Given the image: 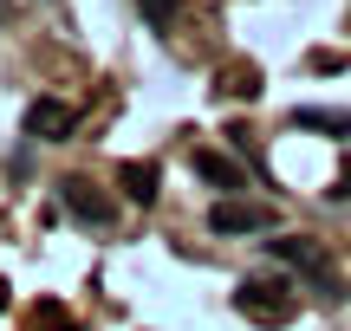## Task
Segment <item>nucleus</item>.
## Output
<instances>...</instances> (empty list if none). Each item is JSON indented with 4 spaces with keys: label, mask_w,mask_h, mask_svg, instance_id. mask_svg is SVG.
Returning <instances> with one entry per match:
<instances>
[{
    "label": "nucleus",
    "mask_w": 351,
    "mask_h": 331,
    "mask_svg": "<svg viewBox=\"0 0 351 331\" xmlns=\"http://www.w3.org/2000/svg\"><path fill=\"white\" fill-rule=\"evenodd\" d=\"M234 312H241V319H254V325H287L293 312H300V299H293L287 280H274V273H254V280L234 286Z\"/></svg>",
    "instance_id": "f257e3e1"
},
{
    "label": "nucleus",
    "mask_w": 351,
    "mask_h": 331,
    "mask_svg": "<svg viewBox=\"0 0 351 331\" xmlns=\"http://www.w3.org/2000/svg\"><path fill=\"white\" fill-rule=\"evenodd\" d=\"M267 254H274V260H287L293 273H306L319 299H345V286H339V273H332V260L319 254L313 241H267Z\"/></svg>",
    "instance_id": "f03ea898"
},
{
    "label": "nucleus",
    "mask_w": 351,
    "mask_h": 331,
    "mask_svg": "<svg viewBox=\"0 0 351 331\" xmlns=\"http://www.w3.org/2000/svg\"><path fill=\"white\" fill-rule=\"evenodd\" d=\"M59 208L78 221V228H111V221H117L111 195H104V189H91L85 176H65V182H59Z\"/></svg>",
    "instance_id": "7ed1b4c3"
},
{
    "label": "nucleus",
    "mask_w": 351,
    "mask_h": 331,
    "mask_svg": "<svg viewBox=\"0 0 351 331\" xmlns=\"http://www.w3.org/2000/svg\"><path fill=\"white\" fill-rule=\"evenodd\" d=\"M72 130H78L72 104H59V98H33V104H26V137H33V143H65Z\"/></svg>",
    "instance_id": "20e7f679"
},
{
    "label": "nucleus",
    "mask_w": 351,
    "mask_h": 331,
    "mask_svg": "<svg viewBox=\"0 0 351 331\" xmlns=\"http://www.w3.org/2000/svg\"><path fill=\"white\" fill-rule=\"evenodd\" d=\"M208 228L215 234H267L274 228V208H261V202H215Z\"/></svg>",
    "instance_id": "39448f33"
},
{
    "label": "nucleus",
    "mask_w": 351,
    "mask_h": 331,
    "mask_svg": "<svg viewBox=\"0 0 351 331\" xmlns=\"http://www.w3.org/2000/svg\"><path fill=\"white\" fill-rule=\"evenodd\" d=\"M189 169H195L202 182H215V189H247L241 163H228V156H215V150H195V156H189Z\"/></svg>",
    "instance_id": "423d86ee"
},
{
    "label": "nucleus",
    "mask_w": 351,
    "mask_h": 331,
    "mask_svg": "<svg viewBox=\"0 0 351 331\" xmlns=\"http://www.w3.org/2000/svg\"><path fill=\"white\" fill-rule=\"evenodd\" d=\"M117 182H124L130 202L150 208V202H156V182H163V169H156V163H124V169H117Z\"/></svg>",
    "instance_id": "0eeeda50"
},
{
    "label": "nucleus",
    "mask_w": 351,
    "mask_h": 331,
    "mask_svg": "<svg viewBox=\"0 0 351 331\" xmlns=\"http://www.w3.org/2000/svg\"><path fill=\"white\" fill-rule=\"evenodd\" d=\"M293 124H300V130H326V137H351V117L345 111H313V104H306V111H293Z\"/></svg>",
    "instance_id": "6e6552de"
},
{
    "label": "nucleus",
    "mask_w": 351,
    "mask_h": 331,
    "mask_svg": "<svg viewBox=\"0 0 351 331\" xmlns=\"http://www.w3.org/2000/svg\"><path fill=\"white\" fill-rule=\"evenodd\" d=\"M221 91H228V98H254V91H261V72H254V65H247V72H228Z\"/></svg>",
    "instance_id": "1a4fd4ad"
},
{
    "label": "nucleus",
    "mask_w": 351,
    "mask_h": 331,
    "mask_svg": "<svg viewBox=\"0 0 351 331\" xmlns=\"http://www.w3.org/2000/svg\"><path fill=\"white\" fill-rule=\"evenodd\" d=\"M137 7H143V20H150L156 33H169V26H176V0H137Z\"/></svg>",
    "instance_id": "9d476101"
},
{
    "label": "nucleus",
    "mask_w": 351,
    "mask_h": 331,
    "mask_svg": "<svg viewBox=\"0 0 351 331\" xmlns=\"http://www.w3.org/2000/svg\"><path fill=\"white\" fill-rule=\"evenodd\" d=\"M33 331H39V325H33ZM46 331H72V319H65V312H59V319H52V325H46Z\"/></svg>",
    "instance_id": "9b49d317"
},
{
    "label": "nucleus",
    "mask_w": 351,
    "mask_h": 331,
    "mask_svg": "<svg viewBox=\"0 0 351 331\" xmlns=\"http://www.w3.org/2000/svg\"><path fill=\"white\" fill-rule=\"evenodd\" d=\"M0 306H7V286H0Z\"/></svg>",
    "instance_id": "f8f14e48"
}]
</instances>
